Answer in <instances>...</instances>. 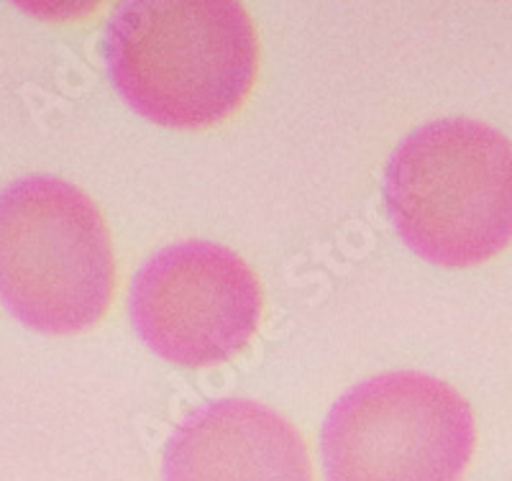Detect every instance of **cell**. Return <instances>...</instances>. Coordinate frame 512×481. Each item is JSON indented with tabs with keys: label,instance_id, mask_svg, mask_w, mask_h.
<instances>
[{
	"label": "cell",
	"instance_id": "cell-4",
	"mask_svg": "<svg viewBox=\"0 0 512 481\" xmlns=\"http://www.w3.org/2000/svg\"><path fill=\"white\" fill-rule=\"evenodd\" d=\"M320 448L328 481H459L477 448V423L446 382L392 371L333 407Z\"/></svg>",
	"mask_w": 512,
	"mask_h": 481
},
{
	"label": "cell",
	"instance_id": "cell-2",
	"mask_svg": "<svg viewBox=\"0 0 512 481\" xmlns=\"http://www.w3.org/2000/svg\"><path fill=\"white\" fill-rule=\"evenodd\" d=\"M384 203L425 261L482 267L512 244V141L472 118L423 126L392 154Z\"/></svg>",
	"mask_w": 512,
	"mask_h": 481
},
{
	"label": "cell",
	"instance_id": "cell-1",
	"mask_svg": "<svg viewBox=\"0 0 512 481\" xmlns=\"http://www.w3.org/2000/svg\"><path fill=\"white\" fill-rule=\"evenodd\" d=\"M113 85L146 121L198 131L228 121L259 75V36L236 0H134L108 26Z\"/></svg>",
	"mask_w": 512,
	"mask_h": 481
},
{
	"label": "cell",
	"instance_id": "cell-3",
	"mask_svg": "<svg viewBox=\"0 0 512 481\" xmlns=\"http://www.w3.org/2000/svg\"><path fill=\"white\" fill-rule=\"evenodd\" d=\"M116 251L98 205L70 182L31 177L3 195L0 282L8 308L49 336L90 331L116 295Z\"/></svg>",
	"mask_w": 512,
	"mask_h": 481
},
{
	"label": "cell",
	"instance_id": "cell-6",
	"mask_svg": "<svg viewBox=\"0 0 512 481\" xmlns=\"http://www.w3.org/2000/svg\"><path fill=\"white\" fill-rule=\"evenodd\" d=\"M164 481H315L303 433L249 400H223L182 425L164 451Z\"/></svg>",
	"mask_w": 512,
	"mask_h": 481
},
{
	"label": "cell",
	"instance_id": "cell-5",
	"mask_svg": "<svg viewBox=\"0 0 512 481\" xmlns=\"http://www.w3.org/2000/svg\"><path fill=\"white\" fill-rule=\"evenodd\" d=\"M131 315L154 354L198 369L231 361L249 346L262 323L264 290L236 251L190 241L141 269Z\"/></svg>",
	"mask_w": 512,
	"mask_h": 481
}]
</instances>
